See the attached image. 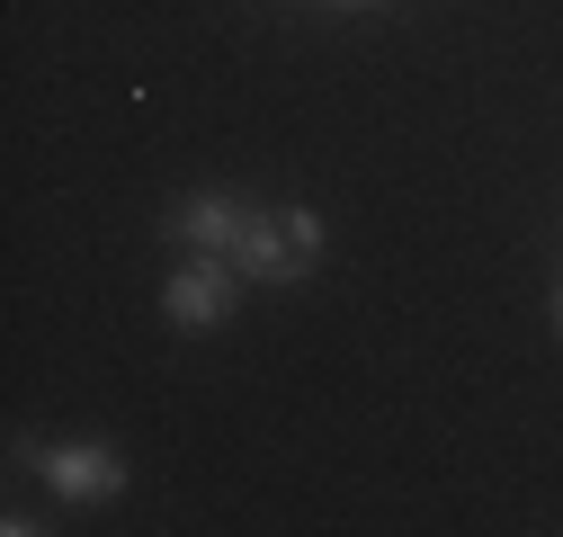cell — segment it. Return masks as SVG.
<instances>
[{
	"mask_svg": "<svg viewBox=\"0 0 563 537\" xmlns=\"http://www.w3.org/2000/svg\"><path fill=\"white\" fill-rule=\"evenodd\" d=\"M331 10H376V0H331Z\"/></svg>",
	"mask_w": 563,
	"mask_h": 537,
	"instance_id": "obj_6",
	"label": "cell"
},
{
	"mask_svg": "<svg viewBox=\"0 0 563 537\" xmlns=\"http://www.w3.org/2000/svg\"><path fill=\"white\" fill-rule=\"evenodd\" d=\"M233 251H197L179 278L162 287V314H170V331H216L224 314H233Z\"/></svg>",
	"mask_w": 563,
	"mask_h": 537,
	"instance_id": "obj_2",
	"label": "cell"
},
{
	"mask_svg": "<svg viewBox=\"0 0 563 537\" xmlns=\"http://www.w3.org/2000/svg\"><path fill=\"white\" fill-rule=\"evenodd\" d=\"M242 197H216V188H206V197H179V207H170V242H188V251H233V233H242Z\"/></svg>",
	"mask_w": 563,
	"mask_h": 537,
	"instance_id": "obj_4",
	"label": "cell"
},
{
	"mask_svg": "<svg viewBox=\"0 0 563 537\" xmlns=\"http://www.w3.org/2000/svg\"><path fill=\"white\" fill-rule=\"evenodd\" d=\"M313 260H322V216L313 207H251L242 233H233V268L242 278H268V287L305 278Z\"/></svg>",
	"mask_w": 563,
	"mask_h": 537,
	"instance_id": "obj_1",
	"label": "cell"
},
{
	"mask_svg": "<svg viewBox=\"0 0 563 537\" xmlns=\"http://www.w3.org/2000/svg\"><path fill=\"white\" fill-rule=\"evenodd\" d=\"M554 341H563V287H554Z\"/></svg>",
	"mask_w": 563,
	"mask_h": 537,
	"instance_id": "obj_5",
	"label": "cell"
},
{
	"mask_svg": "<svg viewBox=\"0 0 563 537\" xmlns=\"http://www.w3.org/2000/svg\"><path fill=\"white\" fill-rule=\"evenodd\" d=\"M36 475L63 502H108V493H125V457L99 439H54V448H36Z\"/></svg>",
	"mask_w": 563,
	"mask_h": 537,
	"instance_id": "obj_3",
	"label": "cell"
}]
</instances>
